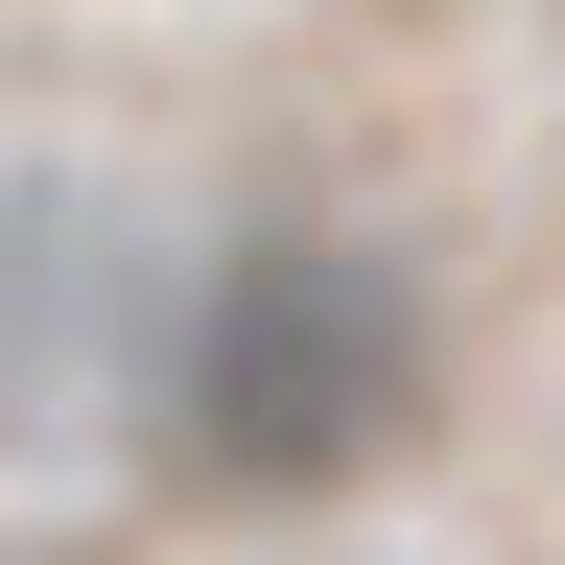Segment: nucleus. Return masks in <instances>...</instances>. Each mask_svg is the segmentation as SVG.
<instances>
[{"instance_id":"f257e3e1","label":"nucleus","mask_w":565,"mask_h":565,"mask_svg":"<svg viewBox=\"0 0 565 565\" xmlns=\"http://www.w3.org/2000/svg\"><path fill=\"white\" fill-rule=\"evenodd\" d=\"M189 471H236V494H330V471H377L401 424H424V282L377 236H236L189 282Z\"/></svg>"}]
</instances>
